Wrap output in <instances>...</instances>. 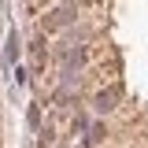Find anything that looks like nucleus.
<instances>
[{
  "instance_id": "nucleus-3",
  "label": "nucleus",
  "mask_w": 148,
  "mask_h": 148,
  "mask_svg": "<svg viewBox=\"0 0 148 148\" xmlns=\"http://www.w3.org/2000/svg\"><path fill=\"white\" fill-rule=\"evenodd\" d=\"M122 85H119V82H115V85H108V89H100L96 92V111H100V115H108V111H115L119 108V100H122Z\"/></svg>"
},
{
  "instance_id": "nucleus-5",
  "label": "nucleus",
  "mask_w": 148,
  "mask_h": 148,
  "mask_svg": "<svg viewBox=\"0 0 148 148\" xmlns=\"http://www.w3.org/2000/svg\"><path fill=\"white\" fill-rule=\"evenodd\" d=\"M18 56H22V41L11 34V37H8V52H4V59H8V63H18Z\"/></svg>"
},
{
  "instance_id": "nucleus-2",
  "label": "nucleus",
  "mask_w": 148,
  "mask_h": 148,
  "mask_svg": "<svg viewBox=\"0 0 148 148\" xmlns=\"http://www.w3.org/2000/svg\"><path fill=\"white\" fill-rule=\"evenodd\" d=\"M56 59L63 63V71H85V63H89V45L85 41H78V45H63L59 52H56Z\"/></svg>"
},
{
  "instance_id": "nucleus-4",
  "label": "nucleus",
  "mask_w": 148,
  "mask_h": 148,
  "mask_svg": "<svg viewBox=\"0 0 148 148\" xmlns=\"http://www.w3.org/2000/svg\"><path fill=\"white\" fill-rule=\"evenodd\" d=\"M104 137H108V122H89V126H85V145H82V148L100 145Z\"/></svg>"
},
{
  "instance_id": "nucleus-1",
  "label": "nucleus",
  "mask_w": 148,
  "mask_h": 148,
  "mask_svg": "<svg viewBox=\"0 0 148 148\" xmlns=\"http://www.w3.org/2000/svg\"><path fill=\"white\" fill-rule=\"evenodd\" d=\"M74 22H78V8L74 4H59V8H52L41 18V30L45 34H59V30H71Z\"/></svg>"
}]
</instances>
